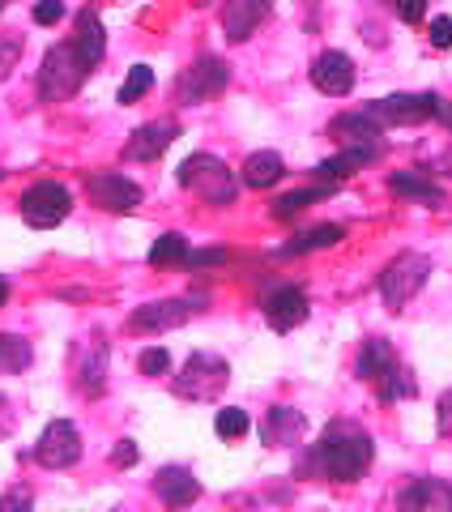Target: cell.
Masks as SVG:
<instances>
[{
    "instance_id": "cell-24",
    "label": "cell",
    "mask_w": 452,
    "mask_h": 512,
    "mask_svg": "<svg viewBox=\"0 0 452 512\" xmlns=\"http://www.w3.org/2000/svg\"><path fill=\"white\" fill-rule=\"evenodd\" d=\"M346 239V227L337 222H325V227H312V231H299L295 239L282 244V256H303V252H320V248H337Z\"/></svg>"
},
{
    "instance_id": "cell-22",
    "label": "cell",
    "mask_w": 452,
    "mask_h": 512,
    "mask_svg": "<svg viewBox=\"0 0 452 512\" xmlns=\"http://www.w3.org/2000/svg\"><path fill=\"white\" fill-rule=\"evenodd\" d=\"M282 175H286V163H282L278 150H256V154H248V163H244V171H239V180H244L248 188H273Z\"/></svg>"
},
{
    "instance_id": "cell-29",
    "label": "cell",
    "mask_w": 452,
    "mask_h": 512,
    "mask_svg": "<svg viewBox=\"0 0 452 512\" xmlns=\"http://www.w3.org/2000/svg\"><path fill=\"white\" fill-rule=\"evenodd\" d=\"M320 197H329V188H299V192H286V197L273 201V218H299L308 205H316Z\"/></svg>"
},
{
    "instance_id": "cell-44",
    "label": "cell",
    "mask_w": 452,
    "mask_h": 512,
    "mask_svg": "<svg viewBox=\"0 0 452 512\" xmlns=\"http://www.w3.org/2000/svg\"><path fill=\"white\" fill-rule=\"evenodd\" d=\"M192 5H197V9H201V5H209V0H192Z\"/></svg>"
},
{
    "instance_id": "cell-46",
    "label": "cell",
    "mask_w": 452,
    "mask_h": 512,
    "mask_svg": "<svg viewBox=\"0 0 452 512\" xmlns=\"http://www.w3.org/2000/svg\"><path fill=\"white\" fill-rule=\"evenodd\" d=\"M0 180H5V171H0Z\"/></svg>"
},
{
    "instance_id": "cell-2",
    "label": "cell",
    "mask_w": 452,
    "mask_h": 512,
    "mask_svg": "<svg viewBox=\"0 0 452 512\" xmlns=\"http://www.w3.org/2000/svg\"><path fill=\"white\" fill-rule=\"evenodd\" d=\"M90 69H94V64L82 56V47H77L73 39L47 47L43 69H39V99H43V103H64V99H73V94L82 90V82L90 77Z\"/></svg>"
},
{
    "instance_id": "cell-14",
    "label": "cell",
    "mask_w": 452,
    "mask_h": 512,
    "mask_svg": "<svg viewBox=\"0 0 452 512\" xmlns=\"http://www.w3.org/2000/svg\"><path fill=\"white\" fill-rule=\"evenodd\" d=\"M308 291L303 286H282V291H273L265 299V320H269V329L273 333H290V329H299L303 320H308Z\"/></svg>"
},
{
    "instance_id": "cell-7",
    "label": "cell",
    "mask_w": 452,
    "mask_h": 512,
    "mask_svg": "<svg viewBox=\"0 0 452 512\" xmlns=\"http://www.w3.org/2000/svg\"><path fill=\"white\" fill-rule=\"evenodd\" d=\"M226 86H231V64L222 56H201L175 77V103L197 107V103H209L214 94H222Z\"/></svg>"
},
{
    "instance_id": "cell-16",
    "label": "cell",
    "mask_w": 452,
    "mask_h": 512,
    "mask_svg": "<svg viewBox=\"0 0 452 512\" xmlns=\"http://www.w3.org/2000/svg\"><path fill=\"white\" fill-rule=\"evenodd\" d=\"M273 0H222V35L231 43H244L256 35V26L269 18Z\"/></svg>"
},
{
    "instance_id": "cell-12",
    "label": "cell",
    "mask_w": 452,
    "mask_h": 512,
    "mask_svg": "<svg viewBox=\"0 0 452 512\" xmlns=\"http://www.w3.org/2000/svg\"><path fill=\"white\" fill-rule=\"evenodd\" d=\"M367 107L380 116V124H423V120H435L440 94H389V99H376Z\"/></svg>"
},
{
    "instance_id": "cell-1",
    "label": "cell",
    "mask_w": 452,
    "mask_h": 512,
    "mask_svg": "<svg viewBox=\"0 0 452 512\" xmlns=\"http://www.w3.org/2000/svg\"><path fill=\"white\" fill-rule=\"evenodd\" d=\"M371 457H376V444H371V436L359 423H329V431L312 448L308 470L329 478V483H359Z\"/></svg>"
},
{
    "instance_id": "cell-33",
    "label": "cell",
    "mask_w": 452,
    "mask_h": 512,
    "mask_svg": "<svg viewBox=\"0 0 452 512\" xmlns=\"http://www.w3.org/2000/svg\"><path fill=\"white\" fill-rule=\"evenodd\" d=\"M137 367H141V376H167V367H171V355H167L163 346H150V350H141Z\"/></svg>"
},
{
    "instance_id": "cell-31",
    "label": "cell",
    "mask_w": 452,
    "mask_h": 512,
    "mask_svg": "<svg viewBox=\"0 0 452 512\" xmlns=\"http://www.w3.org/2000/svg\"><path fill=\"white\" fill-rule=\"evenodd\" d=\"M214 427H218V436L222 440H239V436H248V410H239V406H226V410H218V419H214Z\"/></svg>"
},
{
    "instance_id": "cell-11",
    "label": "cell",
    "mask_w": 452,
    "mask_h": 512,
    "mask_svg": "<svg viewBox=\"0 0 452 512\" xmlns=\"http://www.w3.org/2000/svg\"><path fill=\"white\" fill-rule=\"evenodd\" d=\"M197 316V303L192 299H158V303H141V308L128 316V329L133 333H167L180 329Z\"/></svg>"
},
{
    "instance_id": "cell-37",
    "label": "cell",
    "mask_w": 452,
    "mask_h": 512,
    "mask_svg": "<svg viewBox=\"0 0 452 512\" xmlns=\"http://www.w3.org/2000/svg\"><path fill=\"white\" fill-rule=\"evenodd\" d=\"M30 500H35V495H30L26 487H13V491H5V495H0V512H13V508H30Z\"/></svg>"
},
{
    "instance_id": "cell-21",
    "label": "cell",
    "mask_w": 452,
    "mask_h": 512,
    "mask_svg": "<svg viewBox=\"0 0 452 512\" xmlns=\"http://www.w3.org/2000/svg\"><path fill=\"white\" fill-rule=\"evenodd\" d=\"M376 158H380V146H346L342 154H333V158H325V163L316 167V180L337 184V180H346V175H354L359 167L376 163Z\"/></svg>"
},
{
    "instance_id": "cell-4",
    "label": "cell",
    "mask_w": 452,
    "mask_h": 512,
    "mask_svg": "<svg viewBox=\"0 0 452 512\" xmlns=\"http://www.w3.org/2000/svg\"><path fill=\"white\" fill-rule=\"evenodd\" d=\"M175 180H180V188L197 192L205 205H231L235 192H239L235 171L226 167L218 154H188L180 163V171H175Z\"/></svg>"
},
{
    "instance_id": "cell-41",
    "label": "cell",
    "mask_w": 452,
    "mask_h": 512,
    "mask_svg": "<svg viewBox=\"0 0 452 512\" xmlns=\"http://www.w3.org/2000/svg\"><path fill=\"white\" fill-rule=\"evenodd\" d=\"M435 120H440L444 128H452V103H448V99H440V111H435Z\"/></svg>"
},
{
    "instance_id": "cell-25",
    "label": "cell",
    "mask_w": 452,
    "mask_h": 512,
    "mask_svg": "<svg viewBox=\"0 0 452 512\" xmlns=\"http://www.w3.org/2000/svg\"><path fill=\"white\" fill-rule=\"evenodd\" d=\"M401 508H452V487L435 483V478H414L401 491Z\"/></svg>"
},
{
    "instance_id": "cell-6",
    "label": "cell",
    "mask_w": 452,
    "mask_h": 512,
    "mask_svg": "<svg viewBox=\"0 0 452 512\" xmlns=\"http://www.w3.org/2000/svg\"><path fill=\"white\" fill-rule=\"evenodd\" d=\"M226 380H231V363L222 355L197 350V355L184 363V372L175 376V397H184V402H214L226 389Z\"/></svg>"
},
{
    "instance_id": "cell-35",
    "label": "cell",
    "mask_w": 452,
    "mask_h": 512,
    "mask_svg": "<svg viewBox=\"0 0 452 512\" xmlns=\"http://www.w3.org/2000/svg\"><path fill=\"white\" fill-rule=\"evenodd\" d=\"M397 18L410 22V26H418V22L427 18V0H397Z\"/></svg>"
},
{
    "instance_id": "cell-42",
    "label": "cell",
    "mask_w": 452,
    "mask_h": 512,
    "mask_svg": "<svg viewBox=\"0 0 452 512\" xmlns=\"http://www.w3.org/2000/svg\"><path fill=\"white\" fill-rule=\"evenodd\" d=\"M5 299H9V286H5V282H0V303H5Z\"/></svg>"
},
{
    "instance_id": "cell-13",
    "label": "cell",
    "mask_w": 452,
    "mask_h": 512,
    "mask_svg": "<svg viewBox=\"0 0 452 512\" xmlns=\"http://www.w3.org/2000/svg\"><path fill=\"white\" fill-rule=\"evenodd\" d=\"M354 82H359V73H354V60L346 52H320L312 60V86L320 94H329V99H342V94H350Z\"/></svg>"
},
{
    "instance_id": "cell-5",
    "label": "cell",
    "mask_w": 452,
    "mask_h": 512,
    "mask_svg": "<svg viewBox=\"0 0 452 512\" xmlns=\"http://www.w3.org/2000/svg\"><path fill=\"white\" fill-rule=\"evenodd\" d=\"M431 278V256L423 252H397L380 274V299L389 312H406V303L423 291Z\"/></svg>"
},
{
    "instance_id": "cell-8",
    "label": "cell",
    "mask_w": 452,
    "mask_h": 512,
    "mask_svg": "<svg viewBox=\"0 0 452 512\" xmlns=\"http://www.w3.org/2000/svg\"><path fill=\"white\" fill-rule=\"evenodd\" d=\"M18 210H22V218L30 222V227L47 231V227H60V222L69 218L73 197H69V188H64V184H56V180H39V184H30V188L22 192Z\"/></svg>"
},
{
    "instance_id": "cell-38",
    "label": "cell",
    "mask_w": 452,
    "mask_h": 512,
    "mask_svg": "<svg viewBox=\"0 0 452 512\" xmlns=\"http://www.w3.org/2000/svg\"><path fill=\"white\" fill-rule=\"evenodd\" d=\"M431 47H452V18H435L431 22Z\"/></svg>"
},
{
    "instance_id": "cell-43",
    "label": "cell",
    "mask_w": 452,
    "mask_h": 512,
    "mask_svg": "<svg viewBox=\"0 0 452 512\" xmlns=\"http://www.w3.org/2000/svg\"><path fill=\"white\" fill-rule=\"evenodd\" d=\"M444 167H448V175H452V150H448V154H444Z\"/></svg>"
},
{
    "instance_id": "cell-27",
    "label": "cell",
    "mask_w": 452,
    "mask_h": 512,
    "mask_svg": "<svg viewBox=\"0 0 452 512\" xmlns=\"http://www.w3.org/2000/svg\"><path fill=\"white\" fill-rule=\"evenodd\" d=\"M30 359H35V350H30L26 338H18V333H0V372H26Z\"/></svg>"
},
{
    "instance_id": "cell-17",
    "label": "cell",
    "mask_w": 452,
    "mask_h": 512,
    "mask_svg": "<svg viewBox=\"0 0 452 512\" xmlns=\"http://www.w3.org/2000/svg\"><path fill=\"white\" fill-rule=\"evenodd\" d=\"M180 137V124L175 120H154V124H141L133 137H128L124 146V158H133V163H154V158H163L171 150V141Z\"/></svg>"
},
{
    "instance_id": "cell-36",
    "label": "cell",
    "mask_w": 452,
    "mask_h": 512,
    "mask_svg": "<svg viewBox=\"0 0 452 512\" xmlns=\"http://www.w3.org/2000/svg\"><path fill=\"white\" fill-rule=\"evenodd\" d=\"M137 457H141V453H137L133 440H120L116 448H111V466H120V470H124V466H137Z\"/></svg>"
},
{
    "instance_id": "cell-10",
    "label": "cell",
    "mask_w": 452,
    "mask_h": 512,
    "mask_svg": "<svg viewBox=\"0 0 452 512\" xmlns=\"http://www.w3.org/2000/svg\"><path fill=\"white\" fill-rule=\"evenodd\" d=\"M86 197L107 214H133L141 205V188L120 171H94L86 175Z\"/></svg>"
},
{
    "instance_id": "cell-32",
    "label": "cell",
    "mask_w": 452,
    "mask_h": 512,
    "mask_svg": "<svg viewBox=\"0 0 452 512\" xmlns=\"http://www.w3.org/2000/svg\"><path fill=\"white\" fill-rule=\"evenodd\" d=\"M22 52H26V39L22 35H0V82H5V77L18 69Z\"/></svg>"
},
{
    "instance_id": "cell-39",
    "label": "cell",
    "mask_w": 452,
    "mask_h": 512,
    "mask_svg": "<svg viewBox=\"0 0 452 512\" xmlns=\"http://www.w3.org/2000/svg\"><path fill=\"white\" fill-rule=\"evenodd\" d=\"M226 261V252H192L188 256V265H222Z\"/></svg>"
},
{
    "instance_id": "cell-28",
    "label": "cell",
    "mask_w": 452,
    "mask_h": 512,
    "mask_svg": "<svg viewBox=\"0 0 452 512\" xmlns=\"http://www.w3.org/2000/svg\"><path fill=\"white\" fill-rule=\"evenodd\" d=\"M188 239L180 235V231H167V235H158V244L150 248V265L154 269H163V265H180V261H188Z\"/></svg>"
},
{
    "instance_id": "cell-26",
    "label": "cell",
    "mask_w": 452,
    "mask_h": 512,
    "mask_svg": "<svg viewBox=\"0 0 452 512\" xmlns=\"http://www.w3.org/2000/svg\"><path fill=\"white\" fill-rule=\"evenodd\" d=\"M73 43L82 47V56H86L90 64H99V60H103V52H107V35H103L99 13H90V9L77 13V35H73Z\"/></svg>"
},
{
    "instance_id": "cell-15",
    "label": "cell",
    "mask_w": 452,
    "mask_h": 512,
    "mask_svg": "<svg viewBox=\"0 0 452 512\" xmlns=\"http://www.w3.org/2000/svg\"><path fill=\"white\" fill-rule=\"evenodd\" d=\"M73 376H77V389L86 397H99L107 389V342L103 338H86L73 355Z\"/></svg>"
},
{
    "instance_id": "cell-34",
    "label": "cell",
    "mask_w": 452,
    "mask_h": 512,
    "mask_svg": "<svg viewBox=\"0 0 452 512\" xmlns=\"http://www.w3.org/2000/svg\"><path fill=\"white\" fill-rule=\"evenodd\" d=\"M64 18V0H39L35 5V22L39 26H56Z\"/></svg>"
},
{
    "instance_id": "cell-30",
    "label": "cell",
    "mask_w": 452,
    "mask_h": 512,
    "mask_svg": "<svg viewBox=\"0 0 452 512\" xmlns=\"http://www.w3.org/2000/svg\"><path fill=\"white\" fill-rule=\"evenodd\" d=\"M150 86H154V69H150V64H133L128 77H124V86H120V103L133 107L141 94H150Z\"/></svg>"
},
{
    "instance_id": "cell-45",
    "label": "cell",
    "mask_w": 452,
    "mask_h": 512,
    "mask_svg": "<svg viewBox=\"0 0 452 512\" xmlns=\"http://www.w3.org/2000/svg\"><path fill=\"white\" fill-rule=\"evenodd\" d=\"M5 9H9V0H0V13H5Z\"/></svg>"
},
{
    "instance_id": "cell-3",
    "label": "cell",
    "mask_w": 452,
    "mask_h": 512,
    "mask_svg": "<svg viewBox=\"0 0 452 512\" xmlns=\"http://www.w3.org/2000/svg\"><path fill=\"white\" fill-rule=\"evenodd\" d=\"M354 372H359V380L376 384L380 402H397V397H414V380L410 372L401 367L397 350L384 342V338H367L363 350H359V363H354Z\"/></svg>"
},
{
    "instance_id": "cell-9",
    "label": "cell",
    "mask_w": 452,
    "mask_h": 512,
    "mask_svg": "<svg viewBox=\"0 0 452 512\" xmlns=\"http://www.w3.org/2000/svg\"><path fill=\"white\" fill-rule=\"evenodd\" d=\"M35 461L43 470H69L82 461V431H77L69 419H56L43 427V436L35 444Z\"/></svg>"
},
{
    "instance_id": "cell-40",
    "label": "cell",
    "mask_w": 452,
    "mask_h": 512,
    "mask_svg": "<svg viewBox=\"0 0 452 512\" xmlns=\"http://www.w3.org/2000/svg\"><path fill=\"white\" fill-rule=\"evenodd\" d=\"M440 431H452V393L440 397Z\"/></svg>"
},
{
    "instance_id": "cell-23",
    "label": "cell",
    "mask_w": 452,
    "mask_h": 512,
    "mask_svg": "<svg viewBox=\"0 0 452 512\" xmlns=\"http://www.w3.org/2000/svg\"><path fill=\"white\" fill-rule=\"evenodd\" d=\"M389 188L397 192V197L418 201V205H440V201H444L440 184L427 180L423 171H393V175H389Z\"/></svg>"
},
{
    "instance_id": "cell-19",
    "label": "cell",
    "mask_w": 452,
    "mask_h": 512,
    "mask_svg": "<svg viewBox=\"0 0 452 512\" xmlns=\"http://www.w3.org/2000/svg\"><path fill=\"white\" fill-rule=\"evenodd\" d=\"M380 116L371 107H359V111H346V116H337L329 124V137L346 141V146H376L380 141Z\"/></svg>"
},
{
    "instance_id": "cell-18",
    "label": "cell",
    "mask_w": 452,
    "mask_h": 512,
    "mask_svg": "<svg viewBox=\"0 0 452 512\" xmlns=\"http://www.w3.org/2000/svg\"><path fill=\"white\" fill-rule=\"evenodd\" d=\"M303 436H308V419L295 406H273L261 423V440L269 448H295Z\"/></svg>"
},
{
    "instance_id": "cell-20",
    "label": "cell",
    "mask_w": 452,
    "mask_h": 512,
    "mask_svg": "<svg viewBox=\"0 0 452 512\" xmlns=\"http://www.w3.org/2000/svg\"><path fill=\"white\" fill-rule=\"evenodd\" d=\"M154 491H158V500H163L167 508H188L201 495V483H197V474H192L188 466H167V470H158Z\"/></svg>"
}]
</instances>
